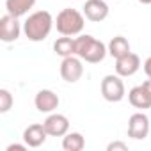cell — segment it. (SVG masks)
Instances as JSON below:
<instances>
[{"label":"cell","mask_w":151,"mask_h":151,"mask_svg":"<svg viewBox=\"0 0 151 151\" xmlns=\"http://www.w3.org/2000/svg\"><path fill=\"white\" fill-rule=\"evenodd\" d=\"M53 25H55L53 16L48 11H36V13L29 14V18L25 20L23 32L30 41L39 43V41H45L50 36Z\"/></svg>","instance_id":"1"},{"label":"cell","mask_w":151,"mask_h":151,"mask_svg":"<svg viewBox=\"0 0 151 151\" xmlns=\"http://www.w3.org/2000/svg\"><path fill=\"white\" fill-rule=\"evenodd\" d=\"M77 39V55L89 62V64H98L105 59V55L109 53V48L105 46V43H101L100 39L89 36V34H80Z\"/></svg>","instance_id":"2"},{"label":"cell","mask_w":151,"mask_h":151,"mask_svg":"<svg viewBox=\"0 0 151 151\" xmlns=\"http://www.w3.org/2000/svg\"><path fill=\"white\" fill-rule=\"evenodd\" d=\"M55 27H57V32L62 36H71V37L80 36L86 27V16H84V13H80L77 9L66 7L57 14Z\"/></svg>","instance_id":"3"},{"label":"cell","mask_w":151,"mask_h":151,"mask_svg":"<svg viewBox=\"0 0 151 151\" xmlns=\"http://www.w3.org/2000/svg\"><path fill=\"white\" fill-rule=\"evenodd\" d=\"M121 78H123V77H119L117 73H116V75H107V77H103L100 89H101V96H103L107 101L117 103V101H121V100L124 98L126 89H124V82H123Z\"/></svg>","instance_id":"4"},{"label":"cell","mask_w":151,"mask_h":151,"mask_svg":"<svg viewBox=\"0 0 151 151\" xmlns=\"http://www.w3.org/2000/svg\"><path fill=\"white\" fill-rule=\"evenodd\" d=\"M84 75V64L78 55H69L64 57L60 62V77L68 84H75L82 78Z\"/></svg>","instance_id":"5"},{"label":"cell","mask_w":151,"mask_h":151,"mask_svg":"<svg viewBox=\"0 0 151 151\" xmlns=\"http://www.w3.org/2000/svg\"><path fill=\"white\" fill-rule=\"evenodd\" d=\"M128 101L135 109H151V78L142 82L140 86H135L128 93Z\"/></svg>","instance_id":"6"},{"label":"cell","mask_w":151,"mask_h":151,"mask_svg":"<svg viewBox=\"0 0 151 151\" xmlns=\"http://www.w3.org/2000/svg\"><path fill=\"white\" fill-rule=\"evenodd\" d=\"M149 133V117L144 112H135L128 119V137L135 140H144Z\"/></svg>","instance_id":"7"},{"label":"cell","mask_w":151,"mask_h":151,"mask_svg":"<svg viewBox=\"0 0 151 151\" xmlns=\"http://www.w3.org/2000/svg\"><path fill=\"white\" fill-rule=\"evenodd\" d=\"M22 34V25L16 16H11L9 13L0 18V39L4 43H14Z\"/></svg>","instance_id":"8"},{"label":"cell","mask_w":151,"mask_h":151,"mask_svg":"<svg viewBox=\"0 0 151 151\" xmlns=\"http://www.w3.org/2000/svg\"><path fill=\"white\" fill-rule=\"evenodd\" d=\"M82 9H84V16L93 23L103 22L109 16V11H110L105 0H86Z\"/></svg>","instance_id":"9"},{"label":"cell","mask_w":151,"mask_h":151,"mask_svg":"<svg viewBox=\"0 0 151 151\" xmlns=\"http://www.w3.org/2000/svg\"><path fill=\"white\" fill-rule=\"evenodd\" d=\"M45 128L50 137H64L69 132V119L64 114H50L45 119Z\"/></svg>","instance_id":"10"},{"label":"cell","mask_w":151,"mask_h":151,"mask_svg":"<svg viewBox=\"0 0 151 151\" xmlns=\"http://www.w3.org/2000/svg\"><path fill=\"white\" fill-rule=\"evenodd\" d=\"M140 68V57L133 52H128L126 55L116 59V73L119 77H132Z\"/></svg>","instance_id":"11"},{"label":"cell","mask_w":151,"mask_h":151,"mask_svg":"<svg viewBox=\"0 0 151 151\" xmlns=\"http://www.w3.org/2000/svg\"><path fill=\"white\" fill-rule=\"evenodd\" d=\"M59 103H60V100H59V96L52 89H41L36 94V98H34L36 109L39 112H43V114H52L53 110H57Z\"/></svg>","instance_id":"12"},{"label":"cell","mask_w":151,"mask_h":151,"mask_svg":"<svg viewBox=\"0 0 151 151\" xmlns=\"http://www.w3.org/2000/svg\"><path fill=\"white\" fill-rule=\"evenodd\" d=\"M46 137H50V135H48L45 124H39V123L29 124L25 128V132H23V140H25V144L29 147H39V146H43L45 140H46Z\"/></svg>","instance_id":"13"},{"label":"cell","mask_w":151,"mask_h":151,"mask_svg":"<svg viewBox=\"0 0 151 151\" xmlns=\"http://www.w3.org/2000/svg\"><path fill=\"white\" fill-rule=\"evenodd\" d=\"M53 52L59 57H69V55H77V39L71 36H62L53 43Z\"/></svg>","instance_id":"14"},{"label":"cell","mask_w":151,"mask_h":151,"mask_svg":"<svg viewBox=\"0 0 151 151\" xmlns=\"http://www.w3.org/2000/svg\"><path fill=\"white\" fill-rule=\"evenodd\" d=\"M36 6V0H6V9L11 16H25Z\"/></svg>","instance_id":"15"},{"label":"cell","mask_w":151,"mask_h":151,"mask_svg":"<svg viewBox=\"0 0 151 151\" xmlns=\"http://www.w3.org/2000/svg\"><path fill=\"white\" fill-rule=\"evenodd\" d=\"M86 147V139L78 132H68L62 137V149L64 151H82Z\"/></svg>","instance_id":"16"},{"label":"cell","mask_w":151,"mask_h":151,"mask_svg":"<svg viewBox=\"0 0 151 151\" xmlns=\"http://www.w3.org/2000/svg\"><path fill=\"white\" fill-rule=\"evenodd\" d=\"M107 48H109V53H110L114 59H119V57L126 55L128 52H132V50H130V43H128V39H126L124 36H116V37H112Z\"/></svg>","instance_id":"17"},{"label":"cell","mask_w":151,"mask_h":151,"mask_svg":"<svg viewBox=\"0 0 151 151\" xmlns=\"http://www.w3.org/2000/svg\"><path fill=\"white\" fill-rule=\"evenodd\" d=\"M14 100H13V94L7 91V89H0V114H6L11 110Z\"/></svg>","instance_id":"18"},{"label":"cell","mask_w":151,"mask_h":151,"mask_svg":"<svg viewBox=\"0 0 151 151\" xmlns=\"http://www.w3.org/2000/svg\"><path fill=\"white\" fill-rule=\"evenodd\" d=\"M107 151H128V144L121 140H114L107 146Z\"/></svg>","instance_id":"19"},{"label":"cell","mask_w":151,"mask_h":151,"mask_svg":"<svg viewBox=\"0 0 151 151\" xmlns=\"http://www.w3.org/2000/svg\"><path fill=\"white\" fill-rule=\"evenodd\" d=\"M144 73H146L147 78H151V55L144 60Z\"/></svg>","instance_id":"20"},{"label":"cell","mask_w":151,"mask_h":151,"mask_svg":"<svg viewBox=\"0 0 151 151\" xmlns=\"http://www.w3.org/2000/svg\"><path fill=\"white\" fill-rule=\"evenodd\" d=\"M27 147H29L27 144H11V146H7V151H14V149L23 151V149H27Z\"/></svg>","instance_id":"21"},{"label":"cell","mask_w":151,"mask_h":151,"mask_svg":"<svg viewBox=\"0 0 151 151\" xmlns=\"http://www.w3.org/2000/svg\"><path fill=\"white\" fill-rule=\"evenodd\" d=\"M139 2L144 4V6H149V4H151V0H139Z\"/></svg>","instance_id":"22"}]
</instances>
